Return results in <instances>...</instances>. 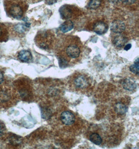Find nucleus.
<instances>
[{"instance_id": "1", "label": "nucleus", "mask_w": 139, "mask_h": 149, "mask_svg": "<svg viewBox=\"0 0 139 149\" xmlns=\"http://www.w3.org/2000/svg\"><path fill=\"white\" fill-rule=\"evenodd\" d=\"M61 46L58 50L59 66L67 67L70 61L80 58L82 45L81 41L77 37H67Z\"/></svg>"}, {"instance_id": "2", "label": "nucleus", "mask_w": 139, "mask_h": 149, "mask_svg": "<svg viewBox=\"0 0 139 149\" xmlns=\"http://www.w3.org/2000/svg\"><path fill=\"white\" fill-rule=\"evenodd\" d=\"M19 100L15 90L10 85H0V108L7 109L15 105Z\"/></svg>"}, {"instance_id": "3", "label": "nucleus", "mask_w": 139, "mask_h": 149, "mask_svg": "<svg viewBox=\"0 0 139 149\" xmlns=\"http://www.w3.org/2000/svg\"><path fill=\"white\" fill-rule=\"evenodd\" d=\"M4 4L8 15L18 19L23 17L28 8L23 0H5Z\"/></svg>"}, {"instance_id": "4", "label": "nucleus", "mask_w": 139, "mask_h": 149, "mask_svg": "<svg viewBox=\"0 0 139 149\" xmlns=\"http://www.w3.org/2000/svg\"><path fill=\"white\" fill-rule=\"evenodd\" d=\"M13 88L15 90L19 100L30 101L32 97V86L30 81L20 77L13 82Z\"/></svg>"}, {"instance_id": "5", "label": "nucleus", "mask_w": 139, "mask_h": 149, "mask_svg": "<svg viewBox=\"0 0 139 149\" xmlns=\"http://www.w3.org/2000/svg\"><path fill=\"white\" fill-rule=\"evenodd\" d=\"M54 35L51 31L44 30L39 31L34 39L36 46L41 49L47 50L53 46Z\"/></svg>"}, {"instance_id": "6", "label": "nucleus", "mask_w": 139, "mask_h": 149, "mask_svg": "<svg viewBox=\"0 0 139 149\" xmlns=\"http://www.w3.org/2000/svg\"><path fill=\"white\" fill-rule=\"evenodd\" d=\"M78 13L79 10L77 8L72 5H63L59 9L60 15L64 19L69 20L75 18L77 17Z\"/></svg>"}, {"instance_id": "7", "label": "nucleus", "mask_w": 139, "mask_h": 149, "mask_svg": "<svg viewBox=\"0 0 139 149\" xmlns=\"http://www.w3.org/2000/svg\"><path fill=\"white\" fill-rule=\"evenodd\" d=\"M89 80L84 75H78L72 81V84L78 90H84L89 86Z\"/></svg>"}, {"instance_id": "8", "label": "nucleus", "mask_w": 139, "mask_h": 149, "mask_svg": "<svg viewBox=\"0 0 139 149\" xmlns=\"http://www.w3.org/2000/svg\"><path fill=\"white\" fill-rule=\"evenodd\" d=\"M62 123L66 125H71L75 123V117L73 113L68 111L63 112L61 115Z\"/></svg>"}, {"instance_id": "9", "label": "nucleus", "mask_w": 139, "mask_h": 149, "mask_svg": "<svg viewBox=\"0 0 139 149\" xmlns=\"http://www.w3.org/2000/svg\"><path fill=\"white\" fill-rule=\"evenodd\" d=\"M126 29V25L122 21H114L111 25V31L115 33H122Z\"/></svg>"}, {"instance_id": "10", "label": "nucleus", "mask_w": 139, "mask_h": 149, "mask_svg": "<svg viewBox=\"0 0 139 149\" xmlns=\"http://www.w3.org/2000/svg\"><path fill=\"white\" fill-rule=\"evenodd\" d=\"M93 31L98 35H103L108 30V25L103 21H98L93 26Z\"/></svg>"}, {"instance_id": "11", "label": "nucleus", "mask_w": 139, "mask_h": 149, "mask_svg": "<svg viewBox=\"0 0 139 149\" xmlns=\"http://www.w3.org/2000/svg\"><path fill=\"white\" fill-rule=\"evenodd\" d=\"M117 35L114 37L113 40V44L115 46L120 48L126 44L127 41V37L123 35L122 33H116Z\"/></svg>"}, {"instance_id": "12", "label": "nucleus", "mask_w": 139, "mask_h": 149, "mask_svg": "<svg viewBox=\"0 0 139 149\" xmlns=\"http://www.w3.org/2000/svg\"><path fill=\"white\" fill-rule=\"evenodd\" d=\"M18 59L23 62H29L32 59V56L29 50H23L18 53Z\"/></svg>"}, {"instance_id": "13", "label": "nucleus", "mask_w": 139, "mask_h": 149, "mask_svg": "<svg viewBox=\"0 0 139 149\" xmlns=\"http://www.w3.org/2000/svg\"><path fill=\"white\" fill-rule=\"evenodd\" d=\"M8 29L4 24L0 23V42H5L8 39Z\"/></svg>"}, {"instance_id": "14", "label": "nucleus", "mask_w": 139, "mask_h": 149, "mask_svg": "<svg viewBox=\"0 0 139 149\" xmlns=\"http://www.w3.org/2000/svg\"><path fill=\"white\" fill-rule=\"evenodd\" d=\"M8 136V134L5 123L0 120V143L6 141Z\"/></svg>"}, {"instance_id": "15", "label": "nucleus", "mask_w": 139, "mask_h": 149, "mask_svg": "<svg viewBox=\"0 0 139 149\" xmlns=\"http://www.w3.org/2000/svg\"><path fill=\"white\" fill-rule=\"evenodd\" d=\"M122 84L124 89L129 91H133L137 88V84H136V83L128 79L124 80L122 81Z\"/></svg>"}, {"instance_id": "16", "label": "nucleus", "mask_w": 139, "mask_h": 149, "mask_svg": "<svg viewBox=\"0 0 139 149\" xmlns=\"http://www.w3.org/2000/svg\"><path fill=\"white\" fill-rule=\"evenodd\" d=\"M28 26L25 25L23 24H19L16 25L13 27V29H12V31L15 34H17L18 36L23 34L26 32V29Z\"/></svg>"}, {"instance_id": "17", "label": "nucleus", "mask_w": 139, "mask_h": 149, "mask_svg": "<svg viewBox=\"0 0 139 149\" xmlns=\"http://www.w3.org/2000/svg\"><path fill=\"white\" fill-rule=\"evenodd\" d=\"M74 28V23L70 20H67L62 24L60 29L63 33H66L71 31Z\"/></svg>"}, {"instance_id": "18", "label": "nucleus", "mask_w": 139, "mask_h": 149, "mask_svg": "<svg viewBox=\"0 0 139 149\" xmlns=\"http://www.w3.org/2000/svg\"><path fill=\"white\" fill-rule=\"evenodd\" d=\"M103 2L104 0H90L88 8L91 10H96L102 6Z\"/></svg>"}, {"instance_id": "19", "label": "nucleus", "mask_w": 139, "mask_h": 149, "mask_svg": "<svg viewBox=\"0 0 139 149\" xmlns=\"http://www.w3.org/2000/svg\"><path fill=\"white\" fill-rule=\"evenodd\" d=\"M115 111L120 115H123L127 111L128 108L126 106L121 103H118L115 105Z\"/></svg>"}, {"instance_id": "20", "label": "nucleus", "mask_w": 139, "mask_h": 149, "mask_svg": "<svg viewBox=\"0 0 139 149\" xmlns=\"http://www.w3.org/2000/svg\"><path fill=\"white\" fill-rule=\"evenodd\" d=\"M89 139L91 141L96 145H100L102 142V139L100 136L96 133L91 134L89 137Z\"/></svg>"}, {"instance_id": "21", "label": "nucleus", "mask_w": 139, "mask_h": 149, "mask_svg": "<svg viewBox=\"0 0 139 149\" xmlns=\"http://www.w3.org/2000/svg\"><path fill=\"white\" fill-rule=\"evenodd\" d=\"M129 69L131 72L135 74H137V75H139V62L138 59H137V60L135 61L134 64L130 67Z\"/></svg>"}, {"instance_id": "22", "label": "nucleus", "mask_w": 139, "mask_h": 149, "mask_svg": "<svg viewBox=\"0 0 139 149\" xmlns=\"http://www.w3.org/2000/svg\"><path fill=\"white\" fill-rule=\"evenodd\" d=\"M121 1L125 4L131 5L135 3L136 2V0H121Z\"/></svg>"}, {"instance_id": "23", "label": "nucleus", "mask_w": 139, "mask_h": 149, "mask_svg": "<svg viewBox=\"0 0 139 149\" xmlns=\"http://www.w3.org/2000/svg\"><path fill=\"white\" fill-rule=\"evenodd\" d=\"M4 82V75L3 72L0 70V85H2Z\"/></svg>"}, {"instance_id": "24", "label": "nucleus", "mask_w": 139, "mask_h": 149, "mask_svg": "<svg viewBox=\"0 0 139 149\" xmlns=\"http://www.w3.org/2000/svg\"><path fill=\"white\" fill-rule=\"evenodd\" d=\"M131 48V45L130 44H127L126 46L125 47L124 49L125 50H128Z\"/></svg>"}, {"instance_id": "25", "label": "nucleus", "mask_w": 139, "mask_h": 149, "mask_svg": "<svg viewBox=\"0 0 139 149\" xmlns=\"http://www.w3.org/2000/svg\"><path fill=\"white\" fill-rule=\"evenodd\" d=\"M111 2L113 3H115L118 2L119 1V0H109Z\"/></svg>"}]
</instances>
